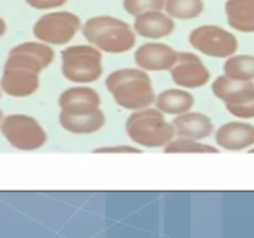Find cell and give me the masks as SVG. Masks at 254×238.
I'll use <instances>...</instances> for the list:
<instances>
[{"label":"cell","instance_id":"obj_15","mask_svg":"<svg viewBox=\"0 0 254 238\" xmlns=\"http://www.w3.org/2000/svg\"><path fill=\"white\" fill-rule=\"evenodd\" d=\"M176 136L183 138L196 139V140H205L210 138L215 131V124L212 119L201 112L189 111L186 113L176 116L171 120Z\"/></svg>","mask_w":254,"mask_h":238},{"label":"cell","instance_id":"obj_2","mask_svg":"<svg viewBox=\"0 0 254 238\" xmlns=\"http://www.w3.org/2000/svg\"><path fill=\"white\" fill-rule=\"evenodd\" d=\"M81 31L88 44L107 54H126L136 44V32L133 26L111 15L89 17L82 25Z\"/></svg>","mask_w":254,"mask_h":238},{"label":"cell","instance_id":"obj_4","mask_svg":"<svg viewBox=\"0 0 254 238\" xmlns=\"http://www.w3.org/2000/svg\"><path fill=\"white\" fill-rule=\"evenodd\" d=\"M61 72L67 81L89 84L103 74V55L93 45H73L61 51Z\"/></svg>","mask_w":254,"mask_h":238},{"label":"cell","instance_id":"obj_13","mask_svg":"<svg viewBox=\"0 0 254 238\" xmlns=\"http://www.w3.org/2000/svg\"><path fill=\"white\" fill-rule=\"evenodd\" d=\"M211 91L213 96L225 107L241 106L254 98V82L253 81H237L221 74L211 84Z\"/></svg>","mask_w":254,"mask_h":238},{"label":"cell","instance_id":"obj_5","mask_svg":"<svg viewBox=\"0 0 254 238\" xmlns=\"http://www.w3.org/2000/svg\"><path fill=\"white\" fill-rule=\"evenodd\" d=\"M0 133L12 148L20 151H35L46 145V130L35 117L12 113L4 116L0 123Z\"/></svg>","mask_w":254,"mask_h":238},{"label":"cell","instance_id":"obj_23","mask_svg":"<svg viewBox=\"0 0 254 238\" xmlns=\"http://www.w3.org/2000/svg\"><path fill=\"white\" fill-rule=\"evenodd\" d=\"M92 153L94 154H141L143 149L133 145H126V144H119V145H107L98 146L93 149Z\"/></svg>","mask_w":254,"mask_h":238},{"label":"cell","instance_id":"obj_1","mask_svg":"<svg viewBox=\"0 0 254 238\" xmlns=\"http://www.w3.org/2000/svg\"><path fill=\"white\" fill-rule=\"evenodd\" d=\"M106 88L114 102L127 111H139L155 103L156 93L149 72L138 66L111 72L106 78Z\"/></svg>","mask_w":254,"mask_h":238},{"label":"cell","instance_id":"obj_8","mask_svg":"<svg viewBox=\"0 0 254 238\" xmlns=\"http://www.w3.org/2000/svg\"><path fill=\"white\" fill-rule=\"evenodd\" d=\"M174 83L185 89L205 87L211 79V72L205 62L193 52H179L176 62L170 69Z\"/></svg>","mask_w":254,"mask_h":238},{"label":"cell","instance_id":"obj_12","mask_svg":"<svg viewBox=\"0 0 254 238\" xmlns=\"http://www.w3.org/2000/svg\"><path fill=\"white\" fill-rule=\"evenodd\" d=\"M59 123L66 131L79 135L94 134L106 124V114L102 108L86 111H60Z\"/></svg>","mask_w":254,"mask_h":238},{"label":"cell","instance_id":"obj_10","mask_svg":"<svg viewBox=\"0 0 254 238\" xmlns=\"http://www.w3.org/2000/svg\"><path fill=\"white\" fill-rule=\"evenodd\" d=\"M40 74L22 67H2L0 88L12 98H26L39 91Z\"/></svg>","mask_w":254,"mask_h":238},{"label":"cell","instance_id":"obj_14","mask_svg":"<svg viewBox=\"0 0 254 238\" xmlns=\"http://www.w3.org/2000/svg\"><path fill=\"white\" fill-rule=\"evenodd\" d=\"M133 29L146 40H161L173 34L175 20L161 10H153L134 17Z\"/></svg>","mask_w":254,"mask_h":238},{"label":"cell","instance_id":"obj_6","mask_svg":"<svg viewBox=\"0 0 254 238\" xmlns=\"http://www.w3.org/2000/svg\"><path fill=\"white\" fill-rule=\"evenodd\" d=\"M82 20L71 11H51L42 15L32 26V35L51 46H64L71 42L82 30Z\"/></svg>","mask_w":254,"mask_h":238},{"label":"cell","instance_id":"obj_21","mask_svg":"<svg viewBox=\"0 0 254 238\" xmlns=\"http://www.w3.org/2000/svg\"><path fill=\"white\" fill-rule=\"evenodd\" d=\"M165 154H218L220 149L196 139L175 136L164 146Z\"/></svg>","mask_w":254,"mask_h":238},{"label":"cell","instance_id":"obj_27","mask_svg":"<svg viewBox=\"0 0 254 238\" xmlns=\"http://www.w3.org/2000/svg\"><path fill=\"white\" fill-rule=\"evenodd\" d=\"M2 118H4V114H2V111H1V108H0V123H1Z\"/></svg>","mask_w":254,"mask_h":238},{"label":"cell","instance_id":"obj_17","mask_svg":"<svg viewBox=\"0 0 254 238\" xmlns=\"http://www.w3.org/2000/svg\"><path fill=\"white\" fill-rule=\"evenodd\" d=\"M155 107L165 116H180L191 111L195 104V97L185 88H168L156 94Z\"/></svg>","mask_w":254,"mask_h":238},{"label":"cell","instance_id":"obj_24","mask_svg":"<svg viewBox=\"0 0 254 238\" xmlns=\"http://www.w3.org/2000/svg\"><path fill=\"white\" fill-rule=\"evenodd\" d=\"M227 112L238 119H253L254 118V98L241 106L226 107Z\"/></svg>","mask_w":254,"mask_h":238},{"label":"cell","instance_id":"obj_28","mask_svg":"<svg viewBox=\"0 0 254 238\" xmlns=\"http://www.w3.org/2000/svg\"><path fill=\"white\" fill-rule=\"evenodd\" d=\"M248 153L254 154V146H252V148H251V149H248Z\"/></svg>","mask_w":254,"mask_h":238},{"label":"cell","instance_id":"obj_29","mask_svg":"<svg viewBox=\"0 0 254 238\" xmlns=\"http://www.w3.org/2000/svg\"><path fill=\"white\" fill-rule=\"evenodd\" d=\"M1 93H2V91H1V88H0V97H1Z\"/></svg>","mask_w":254,"mask_h":238},{"label":"cell","instance_id":"obj_9","mask_svg":"<svg viewBox=\"0 0 254 238\" xmlns=\"http://www.w3.org/2000/svg\"><path fill=\"white\" fill-rule=\"evenodd\" d=\"M179 52L164 42H145L134 52V62L146 72L170 71L176 62Z\"/></svg>","mask_w":254,"mask_h":238},{"label":"cell","instance_id":"obj_20","mask_svg":"<svg viewBox=\"0 0 254 238\" xmlns=\"http://www.w3.org/2000/svg\"><path fill=\"white\" fill-rule=\"evenodd\" d=\"M164 9L174 20L189 21L202 14L205 2L203 0H166Z\"/></svg>","mask_w":254,"mask_h":238},{"label":"cell","instance_id":"obj_19","mask_svg":"<svg viewBox=\"0 0 254 238\" xmlns=\"http://www.w3.org/2000/svg\"><path fill=\"white\" fill-rule=\"evenodd\" d=\"M223 74L237 81H254L253 55H232L223 63Z\"/></svg>","mask_w":254,"mask_h":238},{"label":"cell","instance_id":"obj_25","mask_svg":"<svg viewBox=\"0 0 254 238\" xmlns=\"http://www.w3.org/2000/svg\"><path fill=\"white\" fill-rule=\"evenodd\" d=\"M29 6L36 10H54L62 7L68 0H25Z\"/></svg>","mask_w":254,"mask_h":238},{"label":"cell","instance_id":"obj_11","mask_svg":"<svg viewBox=\"0 0 254 238\" xmlns=\"http://www.w3.org/2000/svg\"><path fill=\"white\" fill-rule=\"evenodd\" d=\"M215 141L223 150H247L254 146V125L242 120L227 121L216 129Z\"/></svg>","mask_w":254,"mask_h":238},{"label":"cell","instance_id":"obj_26","mask_svg":"<svg viewBox=\"0 0 254 238\" xmlns=\"http://www.w3.org/2000/svg\"><path fill=\"white\" fill-rule=\"evenodd\" d=\"M6 30H7L6 21H5V20L0 16V39H1L5 34H6Z\"/></svg>","mask_w":254,"mask_h":238},{"label":"cell","instance_id":"obj_18","mask_svg":"<svg viewBox=\"0 0 254 238\" xmlns=\"http://www.w3.org/2000/svg\"><path fill=\"white\" fill-rule=\"evenodd\" d=\"M225 11L231 29L243 34H253L254 0H227Z\"/></svg>","mask_w":254,"mask_h":238},{"label":"cell","instance_id":"obj_7","mask_svg":"<svg viewBox=\"0 0 254 238\" xmlns=\"http://www.w3.org/2000/svg\"><path fill=\"white\" fill-rule=\"evenodd\" d=\"M191 47L213 59H228L237 52L238 39L233 32L218 25H201L189 35Z\"/></svg>","mask_w":254,"mask_h":238},{"label":"cell","instance_id":"obj_16","mask_svg":"<svg viewBox=\"0 0 254 238\" xmlns=\"http://www.w3.org/2000/svg\"><path fill=\"white\" fill-rule=\"evenodd\" d=\"M102 104L98 92L87 84H77L64 89L59 97L60 111H84L99 108Z\"/></svg>","mask_w":254,"mask_h":238},{"label":"cell","instance_id":"obj_3","mask_svg":"<svg viewBox=\"0 0 254 238\" xmlns=\"http://www.w3.org/2000/svg\"><path fill=\"white\" fill-rule=\"evenodd\" d=\"M126 131L134 144L141 148H164L176 136L171 121L156 107L131 112L126 121Z\"/></svg>","mask_w":254,"mask_h":238},{"label":"cell","instance_id":"obj_22","mask_svg":"<svg viewBox=\"0 0 254 238\" xmlns=\"http://www.w3.org/2000/svg\"><path fill=\"white\" fill-rule=\"evenodd\" d=\"M166 0H123V7L130 16L135 17L153 10H163Z\"/></svg>","mask_w":254,"mask_h":238}]
</instances>
